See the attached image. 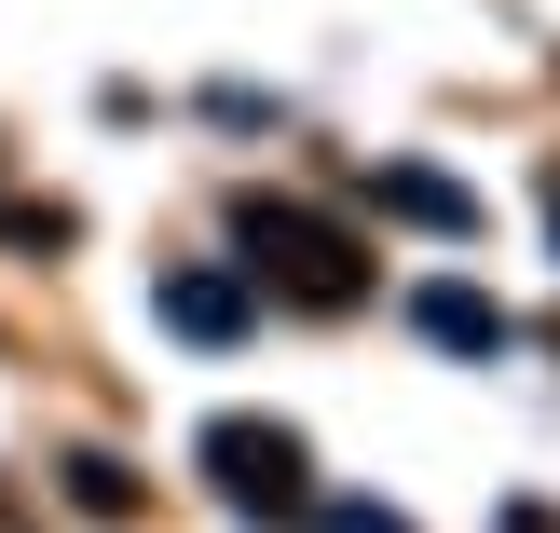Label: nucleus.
<instances>
[{"label":"nucleus","instance_id":"1","mask_svg":"<svg viewBox=\"0 0 560 533\" xmlns=\"http://www.w3.org/2000/svg\"><path fill=\"white\" fill-rule=\"evenodd\" d=\"M233 246H246L260 288L315 301V315H355V301H370V246H355L342 219H315V206H233Z\"/></svg>","mask_w":560,"mask_h":533},{"label":"nucleus","instance_id":"2","mask_svg":"<svg viewBox=\"0 0 560 533\" xmlns=\"http://www.w3.org/2000/svg\"><path fill=\"white\" fill-rule=\"evenodd\" d=\"M191 465H206V493H219V507H246V520H273V533H301V520H315V452H301L273 410H219V425L191 438Z\"/></svg>","mask_w":560,"mask_h":533},{"label":"nucleus","instance_id":"3","mask_svg":"<svg viewBox=\"0 0 560 533\" xmlns=\"http://www.w3.org/2000/svg\"><path fill=\"white\" fill-rule=\"evenodd\" d=\"M164 328H178V343H206V356H233L246 328H260V301H246L233 274H164Z\"/></svg>","mask_w":560,"mask_h":533},{"label":"nucleus","instance_id":"4","mask_svg":"<svg viewBox=\"0 0 560 533\" xmlns=\"http://www.w3.org/2000/svg\"><path fill=\"white\" fill-rule=\"evenodd\" d=\"M410 328H424L438 356H506V315H492L465 274H438V288H410Z\"/></svg>","mask_w":560,"mask_h":533},{"label":"nucleus","instance_id":"5","mask_svg":"<svg viewBox=\"0 0 560 533\" xmlns=\"http://www.w3.org/2000/svg\"><path fill=\"white\" fill-rule=\"evenodd\" d=\"M383 206H397V219H424V233H479V192H465L452 178V164H383Z\"/></svg>","mask_w":560,"mask_h":533},{"label":"nucleus","instance_id":"6","mask_svg":"<svg viewBox=\"0 0 560 533\" xmlns=\"http://www.w3.org/2000/svg\"><path fill=\"white\" fill-rule=\"evenodd\" d=\"M55 479H69L82 507H109V520H137V465H109V452H55Z\"/></svg>","mask_w":560,"mask_h":533},{"label":"nucleus","instance_id":"7","mask_svg":"<svg viewBox=\"0 0 560 533\" xmlns=\"http://www.w3.org/2000/svg\"><path fill=\"white\" fill-rule=\"evenodd\" d=\"M301 533H410V520H397V507H315Z\"/></svg>","mask_w":560,"mask_h":533},{"label":"nucleus","instance_id":"8","mask_svg":"<svg viewBox=\"0 0 560 533\" xmlns=\"http://www.w3.org/2000/svg\"><path fill=\"white\" fill-rule=\"evenodd\" d=\"M506 533H560V507H506Z\"/></svg>","mask_w":560,"mask_h":533}]
</instances>
